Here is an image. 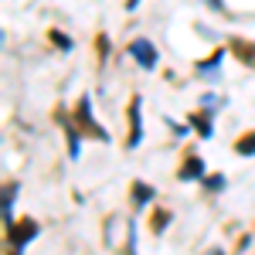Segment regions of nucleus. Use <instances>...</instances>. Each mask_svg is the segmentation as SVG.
Masks as SVG:
<instances>
[{"instance_id": "2", "label": "nucleus", "mask_w": 255, "mask_h": 255, "mask_svg": "<svg viewBox=\"0 0 255 255\" xmlns=\"http://www.w3.org/2000/svg\"><path fill=\"white\" fill-rule=\"evenodd\" d=\"M41 225L34 218H24V221H14V225H7V242L14 245V252H24L34 238H38Z\"/></svg>"}, {"instance_id": "6", "label": "nucleus", "mask_w": 255, "mask_h": 255, "mask_svg": "<svg viewBox=\"0 0 255 255\" xmlns=\"http://www.w3.org/2000/svg\"><path fill=\"white\" fill-rule=\"evenodd\" d=\"M204 170H208V167H204V160L197 157V153H191V157L180 163V170H177V180H184V184H187V180H201V177H204Z\"/></svg>"}, {"instance_id": "16", "label": "nucleus", "mask_w": 255, "mask_h": 255, "mask_svg": "<svg viewBox=\"0 0 255 255\" xmlns=\"http://www.w3.org/2000/svg\"><path fill=\"white\" fill-rule=\"evenodd\" d=\"M167 126L174 129L177 136H187V129H191V126H180V123H174V119H167Z\"/></svg>"}, {"instance_id": "5", "label": "nucleus", "mask_w": 255, "mask_h": 255, "mask_svg": "<svg viewBox=\"0 0 255 255\" xmlns=\"http://www.w3.org/2000/svg\"><path fill=\"white\" fill-rule=\"evenodd\" d=\"M187 123H191V129H197V136H201V139H211V136H215V116H211V109H208V106H204L201 113H191Z\"/></svg>"}, {"instance_id": "11", "label": "nucleus", "mask_w": 255, "mask_h": 255, "mask_svg": "<svg viewBox=\"0 0 255 255\" xmlns=\"http://www.w3.org/2000/svg\"><path fill=\"white\" fill-rule=\"evenodd\" d=\"M232 55H238V58L245 61V65H252L255 68V44H249V41H232Z\"/></svg>"}, {"instance_id": "9", "label": "nucleus", "mask_w": 255, "mask_h": 255, "mask_svg": "<svg viewBox=\"0 0 255 255\" xmlns=\"http://www.w3.org/2000/svg\"><path fill=\"white\" fill-rule=\"evenodd\" d=\"M129 194H133V204H136V208H146V204H150V201L157 197V191H153L150 184H143V180H133Z\"/></svg>"}, {"instance_id": "1", "label": "nucleus", "mask_w": 255, "mask_h": 255, "mask_svg": "<svg viewBox=\"0 0 255 255\" xmlns=\"http://www.w3.org/2000/svg\"><path fill=\"white\" fill-rule=\"evenodd\" d=\"M75 123L82 126V133H85V136H96L99 143H109V139H113V136H109V133H106V129L96 123V116H92V99H89V96L79 99V106H75Z\"/></svg>"}, {"instance_id": "8", "label": "nucleus", "mask_w": 255, "mask_h": 255, "mask_svg": "<svg viewBox=\"0 0 255 255\" xmlns=\"http://www.w3.org/2000/svg\"><path fill=\"white\" fill-rule=\"evenodd\" d=\"M221 61H225V51L218 48L208 61H201V65H197V75H201V79H208V82H218V79H221Z\"/></svg>"}, {"instance_id": "13", "label": "nucleus", "mask_w": 255, "mask_h": 255, "mask_svg": "<svg viewBox=\"0 0 255 255\" xmlns=\"http://www.w3.org/2000/svg\"><path fill=\"white\" fill-rule=\"evenodd\" d=\"M201 184H204L208 194H221L228 180H225V174H204V177H201Z\"/></svg>"}, {"instance_id": "15", "label": "nucleus", "mask_w": 255, "mask_h": 255, "mask_svg": "<svg viewBox=\"0 0 255 255\" xmlns=\"http://www.w3.org/2000/svg\"><path fill=\"white\" fill-rule=\"evenodd\" d=\"M167 221H170L167 211H157V215H153V235H163V232H167Z\"/></svg>"}, {"instance_id": "3", "label": "nucleus", "mask_w": 255, "mask_h": 255, "mask_svg": "<svg viewBox=\"0 0 255 255\" xmlns=\"http://www.w3.org/2000/svg\"><path fill=\"white\" fill-rule=\"evenodd\" d=\"M126 51H129V58H136V65H139V68H146V72H150V68H157V61H160L157 44H150L146 38H136Z\"/></svg>"}, {"instance_id": "17", "label": "nucleus", "mask_w": 255, "mask_h": 255, "mask_svg": "<svg viewBox=\"0 0 255 255\" xmlns=\"http://www.w3.org/2000/svg\"><path fill=\"white\" fill-rule=\"evenodd\" d=\"M204 3H208L211 10H225V0H204Z\"/></svg>"}, {"instance_id": "18", "label": "nucleus", "mask_w": 255, "mask_h": 255, "mask_svg": "<svg viewBox=\"0 0 255 255\" xmlns=\"http://www.w3.org/2000/svg\"><path fill=\"white\" fill-rule=\"evenodd\" d=\"M139 7V0H126V10H136Z\"/></svg>"}, {"instance_id": "4", "label": "nucleus", "mask_w": 255, "mask_h": 255, "mask_svg": "<svg viewBox=\"0 0 255 255\" xmlns=\"http://www.w3.org/2000/svg\"><path fill=\"white\" fill-rule=\"evenodd\" d=\"M139 139H143V99L133 96L129 99V136H126V146L136 150Z\"/></svg>"}, {"instance_id": "7", "label": "nucleus", "mask_w": 255, "mask_h": 255, "mask_svg": "<svg viewBox=\"0 0 255 255\" xmlns=\"http://www.w3.org/2000/svg\"><path fill=\"white\" fill-rule=\"evenodd\" d=\"M61 123H65V133H68V157L72 160H79V153H82V126L75 123V116H61Z\"/></svg>"}, {"instance_id": "14", "label": "nucleus", "mask_w": 255, "mask_h": 255, "mask_svg": "<svg viewBox=\"0 0 255 255\" xmlns=\"http://www.w3.org/2000/svg\"><path fill=\"white\" fill-rule=\"evenodd\" d=\"M48 41H51L58 51H72V38H68V34H61V31H48Z\"/></svg>"}, {"instance_id": "10", "label": "nucleus", "mask_w": 255, "mask_h": 255, "mask_svg": "<svg viewBox=\"0 0 255 255\" xmlns=\"http://www.w3.org/2000/svg\"><path fill=\"white\" fill-rule=\"evenodd\" d=\"M17 180L3 187V225H14V201H17Z\"/></svg>"}, {"instance_id": "12", "label": "nucleus", "mask_w": 255, "mask_h": 255, "mask_svg": "<svg viewBox=\"0 0 255 255\" xmlns=\"http://www.w3.org/2000/svg\"><path fill=\"white\" fill-rule=\"evenodd\" d=\"M235 153H238V157H255V129H249V133H242V136H238Z\"/></svg>"}]
</instances>
